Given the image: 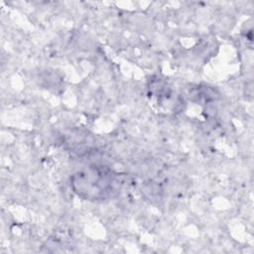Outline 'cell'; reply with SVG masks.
<instances>
[{"mask_svg":"<svg viewBox=\"0 0 254 254\" xmlns=\"http://www.w3.org/2000/svg\"><path fill=\"white\" fill-rule=\"evenodd\" d=\"M72 184L75 191L86 198H106L116 190V179L112 172L93 166L75 174Z\"/></svg>","mask_w":254,"mask_h":254,"instance_id":"obj_1","label":"cell"}]
</instances>
